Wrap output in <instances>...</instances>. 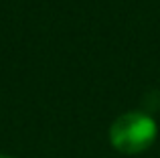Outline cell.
<instances>
[{"instance_id": "obj_1", "label": "cell", "mask_w": 160, "mask_h": 158, "mask_svg": "<svg viewBox=\"0 0 160 158\" xmlns=\"http://www.w3.org/2000/svg\"><path fill=\"white\" fill-rule=\"evenodd\" d=\"M156 138V122L148 114L130 111L124 114L112 124L109 140L113 148L124 154H138L152 146Z\"/></svg>"}, {"instance_id": "obj_2", "label": "cell", "mask_w": 160, "mask_h": 158, "mask_svg": "<svg viewBox=\"0 0 160 158\" xmlns=\"http://www.w3.org/2000/svg\"><path fill=\"white\" fill-rule=\"evenodd\" d=\"M0 158H10V156H2V154H0Z\"/></svg>"}]
</instances>
